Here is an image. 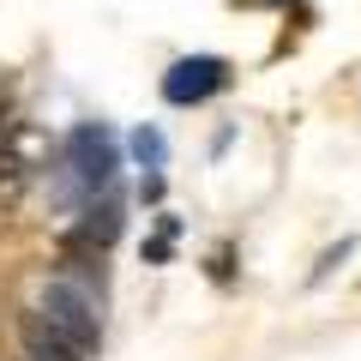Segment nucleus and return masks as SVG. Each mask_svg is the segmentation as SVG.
Masks as SVG:
<instances>
[{
	"label": "nucleus",
	"instance_id": "nucleus-1",
	"mask_svg": "<svg viewBox=\"0 0 361 361\" xmlns=\"http://www.w3.org/2000/svg\"><path fill=\"white\" fill-rule=\"evenodd\" d=\"M37 313L54 325V331L66 337V343H78L85 355H97V343H103V313H97V289L73 283V277H49L42 283V301Z\"/></svg>",
	"mask_w": 361,
	"mask_h": 361
},
{
	"label": "nucleus",
	"instance_id": "nucleus-2",
	"mask_svg": "<svg viewBox=\"0 0 361 361\" xmlns=\"http://www.w3.org/2000/svg\"><path fill=\"white\" fill-rule=\"evenodd\" d=\"M66 169H73V187L85 199L109 193V187H115V169H121L115 139H109L103 127H78L73 139H66Z\"/></svg>",
	"mask_w": 361,
	"mask_h": 361
},
{
	"label": "nucleus",
	"instance_id": "nucleus-3",
	"mask_svg": "<svg viewBox=\"0 0 361 361\" xmlns=\"http://www.w3.org/2000/svg\"><path fill=\"white\" fill-rule=\"evenodd\" d=\"M229 85V66L217 61V54H187V61H175L163 73V97L169 103H205V97H217V90Z\"/></svg>",
	"mask_w": 361,
	"mask_h": 361
},
{
	"label": "nucleus",
	"instance_id": "nucleus-4",
	"mask_svg": "<svg viewBox=\"0 0 361 361\" xmlns=\"http://www.w3.org/2000/svg\"><path fill=\"white\" fill-rule=\"evenodd\" d=\"M121 235V199H115V187L109 193H97V199H85V211H78V229H73V241H85V247H97L103 253L109 241Z\"/></svg>",
	"mask_w": 361,
	"mask_h": 361
},
{
	"label": "nucleus",
	"instance_id": "nucleus-5",
	"mask_svg": "<svg viewBox=\"0 0 361 361\" xmlns=\"http://www.w3.org/2000/svg\"><path fill=\"white\" fill-rule=\"evenodd\" d=\"M18 337H25V361H90L85 349L66 343L42 313H25V331H18Z\"/></svg>",
	"mask_w": 361,
	"mask_h": 361
},
{
	"label": "nucleus",
	"instance_id": "nucleus-6",
	"mask_svg": "<svg viewBox=\"0 0 361 361\" xmlns=\"http://www.w3.org/2000/svg\"><path fill=\"white\" fill-rule=\"evenodd\" d=\"M133 145H139V157H145V163H163V139H157V133H139V139H133Z\"/></svg>",
	"mask_w": 361,
	"mask_h": 361
}]
</instances>
